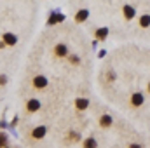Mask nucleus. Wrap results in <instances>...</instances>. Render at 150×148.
<instances>
[{
  "instance_id": "nucleus-1",
  "label": "nucleus",
  "mask_w": 150,
  "mask_h": 148,
  "mask_svg": "<svg viewBox=\"0 0 150 148\" xmlns=\"http://www.w3.org/2000/svg\"><path fill=\"white\" fill-rule=\"evenodd\" d=\"M47 84H49V80H47L44 75H37V77L33 78V85H35V89H45Z\"/></svg>"
},
{
  "instance_id": "nucleus-2",
  "label": "nucleus",
  "mask_w": 150,
  "mask_h": 148,
  "mask_svg": "<svg viewBox=\"0 0 150 148\" xmlns=\"http://www.w3.org/2000/svg\"><path fill=\"white\" fill-rule=\"evenodd\" d=\"M143 103H145V96H143V92H134L133 98H131V105H133V106H142Z\"/></svg>"
},
{
  "instance_id": "nucleus-3",
  "label": "nucleus",
  "mask_w": 150,
  "mask_h": 148,
  "mask_svg": "<svg viewBox=\"0 0 150 148\" xmlns=\"http://www.w3.org/2000/svg\"><path fill=\"white\" fill-rule=\"evenodd\" d=\"M45 132H47V127H45V125H38V127H35V129L32 131V136H33L35 140H42V138L45 136Z\"/></svg>"
},
{
  "instance_id": "nucleus-4",
  "label": "nucleus",
  "mask_w": 150,
  "mask_h": 148,
  "mask_svg": "<svg viewBox=\"0 0 150 148\" xmlns=\"http://www.w3.org/2000/svg\"><path fill=\"white\" fill-rule=\"evenodd\" d=\"M4 44H7V45H16L18 44V35H14V33H4Z\"/></svg>"
},
{
  "instance_id": "nucleus-5",
  "label": "nucleus",
  "mask_w": 150,
  "mask_h": 148,
  "mask_svg": "<svg viewBox=\"0 0 150 148\" xmlns=\"http://www.w3.org/2000/svg\"><path fill=\"white\" fill-rule=\"evenodd\" d=\"M40 106H42V103H40L38 99H35V98H32V99L26 103V110L28 111H37Z\"/></svg>"
},
{
  "instance_id": "nucleus-6",
  "label": "nucleus",
  "mask_w": 150,
  "mask_h": 148,
  "mask_svg": "<svg viewBox=\"0 0 150 148\" xmlns=\"http://www.w3.org/2000/svg\"><path fill=\"white\" fill-rule=\"evenodd\" d=\"M87 18H89V11H87V9H80V11L77 12V16H75V21L82 23V21H86Z\"/></svg>"
},
{
  "instance_id": "nucleus-7",
  "label": "nucleus",
  "mask_w": 150,
  "mask_h": 148,
  "mask_svg": "<svg viewBox=\"0 0 150 148\" xmlns=\"http://www.w3.org/2000/svg\"><path fill=\"white\" fill-rule=\"evenodd\" d=\"M75 106H77L79 110H86V108L89 106V99H86V98H77V99H75Z\"/></svg>"
},
{
  "instance_id": "nucleus-8",
  "label": "nucleus",
  "mask_w": 150,
  "mask_h": 148,
  "mask_svg": "<svg viewBox=\"0 0 150 148\" xmlns=\"http://www.w3.org/2000/svg\"><path fill=\"white\" fill-rule=\"evenodd\" d=\"M54 51H56V56H61V58H63V56H67V54H68V47H67V45H65V44H58V45H56V49H54Z\"/></svg>"
},
{
  "instance_id": "nucleus-9",
  "label": "nucleus",
  "mask_w": 150,
  "mask_h": 148,
  "mask_svg": "<svg viewBox=\"0 0 150 148\" xmlns=\"http://www.w3.org/2000/svg\"><path fill=\"white\" fill-rule=\"evenodd\" d=\"M112 117L110 115H101V118H100V125L101 127H110L112 125Z\"/></svg>"
},
{
  "instance_id": "nucleus-10",
  "label": "nucleus",
  "mask_w": 150,
  "mask_h": 148,
  "mask_svg": "<svg viewBox=\"0 0 150 148\" xmlns=\"http://www.w3.org/2000/svg\"><path fill=\"white\" fill-rule=\"evenodd\" d=\"M134 14H136V11H134L133 5H126V7H124V16H126L127 19H133Z\"/></svg>"
},
{
  "instance_id": "nucleus-11",
  "label": "nucleus",
  "mask_w": 150,
  "mask_h": 148,
  "mask_svg": "<svg viewBox=\"0 0 150 148\" xmlns=\"http://www.w3.org/2000/svg\"><path fill=\"white\" fill-rule=\"evenodd\" d=\"M84 148H98L96 140H94V138H87V140L84 141Z\"/></svg>"
},
{
  "instance_id": "nucleus-12",
  "label": "nucleus",
  "mask_w": 150,
  "mask_h": 148,
  "mask_svg": "<svg viewBox=\"0 0 150 148\" xmlns=\"http://www.w3.org/2000/svg\"><path fill=\"white\" fill-rule=\"evenodd\" d=\"M107 35H108V28H100V30L96 32V37L100 38V40H101V38H105Z\"/></svg>"
},
{
  "instance_id": "nucleus-13",
  "label": "nucleus",
  "mask_w": 150,
  "mask_h": 148,
  "mask_svg": "<svg viewBox=\"0 0 150 148\" xmlns=\"http://www.w3.org/2000/svg\"><path fill=\"white\" fill-rule=\"evenodd\" d=\"M54 21H63V16L52 12V16H51V19H49V25H54Z\"/></svg>"
},
{
  "instance_id": "nucleus-14",
  "label": "nucleus",
  "mask_w": 150,
  "mask_h": 148,
  "mask_svg": "<svg viewBox=\"0 0 150 148\" xmlns=\"http://www.w3.org/2000/svg\"><path fill=\"white\" fill-rule=\"evenodd\" d=\"M149 23H150L149 14H145V16H142V18H140V25H142L143 28H147V26H149Z\"/></svg>"
},
{
  "instance_id": "nucleus-15",
  "label": "nucleus",
  "mask_w": 150,
  "mask_h": 148,
  "mask_svg": "<svg viewBox=\"0 0 150 148\" xmlns=\"http://www.w3.org/2000/svg\"><path fill=\"white\" fill-rule=\"evenodd\" d=\"M5 141H7V136H5V134H0V147L5 145Z\"/></svg>"
},
{
  "instance_id": "nucleus-16",
  "label": "nucleus",
  "mask_w": 150,
  "mask_h": 148,
  "mask_svg": "<svg viewBox=\"0 0 150 148\" xmlns=\"http://www.w3.org/2000/svg\"><path fill=\"white\" fill-rule=\"evenodd\" d=\"M4 84H7V77L5 75H0V85H4Z\"/></svg>"
},
{
  "instance_id": "nucleus-17",
  "label": "nucleus",
  "mask_w": 150,
  "mask_h": 148,
  "mask_svg": "<svg viewBox=\"0 0 150 148\" xmlns=\"http://www.w3.org/2000/svg\"><path fill=\"white\" fill-rule=\"evenodd\" d=\"M129 148H142V145H131Z\"/></svg>"
}]
</instances>
